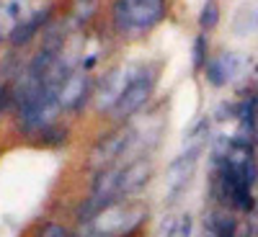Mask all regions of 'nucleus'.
Wrapping results in <instances>:
<instances>
[{
	"mask_svg": "<svg viewBox=\"0 0 258 237\" xmlns=\"http://www.w3.org/2000/svg\"><path fill=\"white\" fill-rule=\"evenodd\" d=\"M26 0H3L0 3V39H11L13 31L24 24Z\"/></svg>",
	"mask_w": 258,
	"mask_h": 237,
	"instance_id": "nucleus-11",
	"label": "nucleus"
},
{
	"mask_svg": "<svg viewBox=\"0 0 258 237\" xmlns=\"http://www.w3.org/2000/svg\"><path fill=\"white\" fill-rule=\"evenodd\" d=\"M197 160H199V152L197 149H183V152L170 163L168 173H165V183H168V191H170V201L181 196V191L188 186L191 176H194V168H197Z\"/></svg>",
	"mask_w": 258,
	"mask_h": 237,
	"instance_id": "nucleus-8",
	"label": "nucleus"
},
{
	"mask_svg": "<svg viewBox=\"0 0 258 237\" xmlns=\"http://www.w3.org/2000/svg\"><path fill=\"white\" fill-rule=\"evenodd\" d=\"M181 237H191V217L188 214L181 219Z\"/></svg>",
	"mask_w": 258,
	"mask_h": 237,
	"instance_id": "nucleus-17",
	"label": "nucleus"
},
{
	"mask_svg": "<svg viewBox=\"0 0 258 237\" xmlns=\"http://www.w3.org/2000/svg\"><path fill=\"white\" fill-rule=\"evenodd\" d=\"M6 88H3V85H0V111H3V106H6Z\"/></svg>",
	"mask_w": 258,
	"mask_h": 237,
	"instance_id": "nucleus-18",
	"label": "nucleus"
},
{
	"mask_svg": "<svg viewBox=\"0 0 258 237\" xmlns=\"http://www.w3.org/2000/svg\"><path fill=\"white\" fill-rule=\"evenodd\" d=\"M62 111L59 106V96H57V88L54 85H44L41 91L29 106H24L18 114H21V126L26 132H39V129H47L49 121Z\"/></svg>",
	"mask_w": 258,
	"mask_h": 237,
	"instance_id": "nucleus-3",
	"label": "nucleus"
},
{
	"mask_svg": "<svg viewBox=\"0 0 258 237\" xmlns=\"http://www.w3.org/2000/svg\"><path fill=\"white\" fill-rule=\"evenodd\" d=\"M194 64L197 67L207 64V36H197V41H194Z\"/></svg>",
	"mask_w": 258,
	"mask_h": 237,
	"instance_id": "nucleus-15",
	"label": "nucleus"
},
{
	"mask_svg": "<svg viewBox=\"0 0 258 237\" xmlns=\"http://www.w3.org/2000/svg\"><path fill=\"white\" fill-rule=\"evenodd\" d=\"M91 91V77H88V70H73L68 77L59 83L57 88V96H59V106L62 109H78V106L85 101V93Z\"/></svg>",
	"mask_w": 258,
	"mask_h": 237,
	"instance_id": "nucleus-9",
	"label": "nucleus"
},
{
	"mask_svg": "<svg viewBox=\"0 0 258 237\" xmlns=\"http://www.w3.org/2000/svg\"><path fill=\"white\" fill-rule=\"evenodd\" d=\"M147 217V209L137 201H116L98 211L93 219L83 222L78 229V237H121L140 227V222Z\"/></svg>",
	"mask_w": 258,
	"mask_h": 237,
	"instance_id": "nucleus-1",
	"label": "nucleus"
},
{
	"mask_svg": "<svg viewBox=\"0 0 258 237\" xmlns=\"http://www.w3.org/2000/svg\"><path fill=\"white\" fill-rule=\"evenodd\" d=\"M150 176H153V163L145 160V157L142 160H132L129 165H124L121 168V178H119L121 199L129 196V193H135V191H140L150 181Z\"/></svg>",
	"mask_w": 258,
	"mask_h": 237,
	"instance_id": "nucleus-10",
	"label": "nucleus"
},
{
	"mask_svg": "<svg viewBox=\"0 0 258 237\" xmlns=\"http://www.w3.org/2000/svg\"><path fill=\"white\" fill-rule=\"evenodd\" d=\"M245 64H248V57L240 54V52H222L214 59H209L204 64V72H207V80L212 85H227L232 83L235 77H240L245 72Z\"/></svg>",
	"mask_w": 258,
	"mask_h": 237,
	"instance_id": "nucleus-6",
	"label": "nucleus"
},
{
	"mask_svg": "<svg viewBox=\"0 0 258 237\" xmlns=\"http://www.w3.org/2000/svg\"><path fill=\"white\" fill-rule=\"evenodd\" d=\"M217 24H220V8H217V3H214V0H207L204 8H202V13H199V26H202L204 31H209V29H214Z\"/></svg>",
	"mask_w": 258,
	"mask_h": 237,
	"instance_id": "nucleus-14",
	"label": "nucleus"
},
{
	"mask_svg": "<svg viewBox=\"0 0 258 237\" xmlns=\"http://www.w3.org/2000/svg\"><path fill=\"white\" fill-rule=\"evenodd\" d=\"M98 11V0H73L70 3V26H85Z\"/></svg>",
	"mask_w": 258,
	"mask_h": 237,
	"instance_id": "nucleus-13",
	"label": "nucleus"
},
{
	"mask_svg": "<svg viewBox=\"0 0 258 237\" xmlns=\"http://www.w3.org/2000/svg\"><path fill=\"white\" fill-rule=\"evenodd\" d=\"M153 88H155V70H140V75L132 80V85L124 91V96L119 98V103L114 106V114L119 116V119H126V116H132V114H137L142 106L147 103V98H150V93H153Z\"/></svg>",
	"mask_w": 258,
	"mask_h": 237,
	"instance_id": "nucleus-4",
	"label": "nucleus"
},
{
	"mask_svg": "<svg viewBox=\"0 0 258 237\" xmlns=\"http://www.w3.org/2000/svg\"><path fill=\"white\" fill-rule=\"evenodd\" d=\"M111 16L119 31H147L165 16V0H114Z\"/></svg>",
	"mask_w": 258,
	"mask_h": 237,
	"instance_id": "nucleus-2",
	"label": "nucleus"
},
{
	"mask_svg": "<svg viewBox=\"0 0 258 237\" xmlns=\"http://www.w3.org/2000/svg\"><path fill=\"white\" fill-rule=\"evenodd\" d=\"M39 237H70V232H68V227H62L57 222H49V224H44L39 229Z\"/></svg>",
	"mask_w": 258,
	"mask_h": 237,
	"instance_id": "nucleus-16",
	"label": "nucleus"
},
{
	"mask_svg": "<svg viewBox=\"0 0 258 237\" xmlns=\"http://www.w3.org/2000/svg\"><path fill=\"white\" fill-rule=\"evenodd\" d=\"M137 75H140V67H116V70H111L101 83V91H98V98H96V109L98 111L114 109V106L119 103V98L124 96V91L132 85V80Z\"/></svg>",
	"mask_w": 258,
	"mask_h": 237,
	"instance_id": "nucleus-5",
	"label": "nucleus"
},
{
	"mask_svg": "<svg viewBox=\"0 0 258 237\" xmlns=\"http://www.w3.org/2000/svg\"><path fill=\"white\" fill-rule=\"evenodd\" d=\"M52 16V8H44V11H39V13H34L31 18H26L24 24H21L16 31H13V36H11V44L13 47H21V44H26V41L47 24V18Z\"/></svg>",
	"mask_w": 258,
	"mask_h": 237,
	"instance_id": "nucleus-12",
	"label": "nucleus"
},
{
	"mask_svg": "<svg viewBox=\"0 0 258 237\" xmlns=\"http://www.w3.org/2000/svg\"><path fill=\"white\" fill-rule=\"evenodd\" d=\"M135 149V124H129L119 132L109 134L96 149H93V163L96 165H109L119 157H124V152H132Z\"/></svg>",
	"mask_w": 258,
	"mask_h": 237,
	"instance_id": "nucleus-7",
	"label": "nucleus"
}]
</instances>
